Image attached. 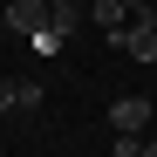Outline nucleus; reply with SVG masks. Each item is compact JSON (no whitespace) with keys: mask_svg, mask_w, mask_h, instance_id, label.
Returning <instances> with one entry per match:
<instances>
[{"mask_svg":"<svg viewBox=\"0 0 157 157\" xmlns=\"http://www.w3.org/2000/svg\"><path fill=\"white\" fill-rule=\"evenodd\" d=\"M41 102H48V89H41V75H14V109H21V116H34Z\"/></svg>","mask_w":157,"mask_h":157,"instance_id":"423d86ee","label":"nucleus"},{"mask_svg":"<svg viewBox=\"0 0 157 157\" xmlns=\"http://www.w3.org/2000/svg\"><path fill=\"white\" fill-rule=\"evenodd\" d=\"M144 150V137H130V130H116V144H109V157H137Z\"/></svg>","mask_w":157,"mask_h":157,"instance_id":"6e6552de","label":"nucleus"},{"mask_svg":"<svg viewBox=\"0 0 157 157\" xmlns=\"http://www.w3.org/2000/svg\"><path fill=\"white\" fill-rule=\"evenodd\" d=\"M123 7H130V14H144V7H157V0H123Z\"/></svg>","mask_w":157,"mask_h":157,"instance_id":"1a4fd4ad","label":"nucleus"},{"mask_svg":"<svg viewBox=\"0 0 157 157\" xmlns=\"http://www.w3.org/2000/svg\"><path fill=\"white\" fill-rule=\"evenodd\" d=\"M150 116H157L150 96H116V102H109V123L130 130V137H150Z\"/></svg>","mask_w":157,"mask_h":157,"instance_id":"7ed1b4c3","label":"nucleus"},{"mask_svg":"<svg viewBox=\"0 0 157 157\" xmlns=\"http://www.w3.org/2000/svg\"><path fill=\"white\" fill-rule=\"evenodd\" d=\"M48 21H62V28L75 34V28H82V7H75V0H48Z\"/></svg>","mask_w":157,"mask_h":157,"instance_id":"0eeeda50","label":"nucleus"},{"mask_svg":"<svg viewBox=\"0 0 157 157\" xmlns=\"http://www.w3.org/2000/svg\"><path fill=\"white\" fill-rule=\"evenodd\" d=\"M28 48H34L41 62H48V55H62V48H68V28H62V21H41V28L28 34Z\"/></svg>","mask_w":157,"mask_h":157,"instance_id":"39448f33","label":"nucleus"},{"mask_svg":"<svg viewBox=\"0 0 157 157\" xmlns=\"http://www.w3.org/2000/svg\"><path fill=\"white\" fill-rule=\"evenodd\" d=\"M41 21H48V0H7V7H0V34H7V41H28Z\"/></svg>","mask_w":157,"mask_h":157,"instance_id":"f03ea898","label":"nucleus"},{"mask_svg":"<svg viewBox=\"0 0 157 157\" xmlns=\"http://www.w3.org/2000/svg\"><path fill=\"white\" fill-rule=\"evenodd\" d=\"M116 48H123L130 62H157V21H150V7L123 21V34H116Z\"/></svg>","mask_w":157,"mask_h":157,"instance_id":"f257e3e1","label":"nucleus"},{"mask_svg":"<svg viewBox=\"0 0 157 157\" xmlns=\"http://www.w3.org/2000/svg\"><path fill=\"white\" fill-rule=\"evenodd\" d=\"M150 21H157V7H150Z\"/></svg>","mask_w":157,"mask_h":157,"instance_id":"f8f14e48","label":"nucleus"},{"mask_svg":"<svg viewBox=\"0 0 157 157\" xmlns=\"http://www.w3.org/2000/svg\"><path fill=\"white\" fill-rule=\"evenodd\" d=\"M89 21L102 28V41L116 48V34H123V21H130V7H123V0H96V7H89Z\"/></svg>","mask_w":157,"mask_h":157,"instance_id":"20e7f679","label":"nucleus"},{"mask_svg":"<svg viewBox=\"0 0 157 157\" xmlns=\"http://www.w3.org/2000/svg\"><path fill=\"white\" fill-rule=\"evenodd\" d=\"M0 7H7V0H0Z\"/></svg>","mask_w":157,"mask_h":157,"instance_id":"ddd939ff","label":"nucleus"},{"mask_svg":"<svg viewBox=\"0 0 157 157\" xmlns=\"http://www.w3.org/2000/svg\"><path fill=\"white\" fill-rule=\"evenodd\" d=\"M137 157H157V137H144V150H137Z\"/></svg>","mask_w":157,"mask_h":157,"instance_id":"9d476101","label":"nucleus"},{"mask_svg":"<svg viewBox=\"0 0 157 157\" xmlns=\"http://www.w3.org/2000/svg\"><path fill=\"white\" fill-rule=\"evenodd\" d=\"M150 137H157V116H150Z\"/></svg>","mask_w":157,"mask_h":157,"instance_id":"9b49d317","label":"nucleus"}]
</instances>
